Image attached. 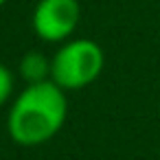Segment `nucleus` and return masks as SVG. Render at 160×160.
I'll list each match as a JSON object with an SVG mask.
<instances>
[{
  "label": "nucleus",
  "instance_id": "f257e3e1",
  "mask_svg": "<svg viewBox=\"0 0 160 160\" xmlns=\"http://www.w3.org/2000/svg\"><path fill=\"white\" fill-rule=\"evenodd\" d=\"M66 118L68 99L57 83H27L9 105L7 134L20 147H40L59 134Z\"/></svg>",
  "mask_w": 160,
  "mask_h": 160
},
{
  "label": "nucleus",
  "instance_id": "f03ea898",
  "mask_svg": "<svg viewBox=\"0 0 160 160\" xmlns=\"http://www.w3.org/2000/svg\"><path fill=\"white\" fill-rule=\"evenodd\" d=\"M105 66L103 48L88 38H70L59 44L51 57V81L57 83L64 92L81 90L94 83Z\"/></svg>",
  "mask_w": 160,
  "mask_h": 160
},
{
  "label": "nucleus",
  "instance_id": "7ed1b4c3",
  "mask_svg": "<svg viewBox=\"0 0 160 160\" xmlns=\"http://www.w3.org/2000/svg\"><path fill=\"white\" fill-rule=\"evenodd\" d=\"M81 18L77 0H38L31 16L35 35L46 44H64L75 33Z\"/></svg>",
  "mask_w": 160,
  "mask_h": 160
},
{
  "label": "nucleus",
  "instance_id": "20e7f679",
  "mask_svg": "<svg viewBox=\"0 0 160 160\" xmlns=\"http://www.w3.org/2000/svg\"><path fill=\"white\" fill-rule=\"evenodd\" d=\"M20 77L27 83H42L51 79V57H46L42 51H29L20 59Z\"/></svg>",
  "mask_w": 160,
  "mask_h": 160
},
{
  "label": "nucleus",
  "instance_id": "39448f33",
  "mask_svg": "<svg viewBox=\"0 0 160 160\" xmlns=\"http://www.w3.org/2000/svg\"><path fill=\"white\" fill-rule=\"evenodd\" d=\"M13 86H16V79H13V72L9 66L0 64V108L7 105L13 97Z\"/></svg>",
  "mask_w": 160,
  "mask_h": 160
},
{
  "label": "nucleus",
  "instance_id": "423d86ee",
  "mask_svg": "<svg viewBox=\"0 0 160 160\" xmlns=\"http://www.w3.org/2000/svg\"><path fill=\"white\" fill-rule=\"evenodd\" d=\"M2 5H7V0H0V7H2Z\"/></svg>",
  "mask_w": 160,
  "mask_h": 160
}]
</instances>
